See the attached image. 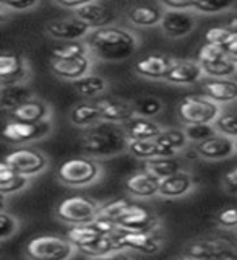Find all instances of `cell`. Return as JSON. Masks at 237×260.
<instances>
[{"mask_svg":"<svg viewBox=\"0 0 237 260\" xmlns=\"http://www.w3.org/2000/svg\"><path fill=\"white\" fill-rule=\"evenodd\" d=\"M181 257L195 260H227L237 258V249L224 241L215 239H197L184 247Z\"/></svg>","mask_w":237,"mask_h":260,"instance_id":"cell-10","label":"cell"},{"mask_svg":"<svg viewBox=\"0 0 237 260\" xmlns=\"http://www.w3.org/2000/svg\"><path fill=\"white\" fill-rule=\"evenodd\" d=\"M75 15L80 20H83L91 29L111 26V24H116V21H117L116 12H114L111 7L103 5L99 2H96V0L91 4H86L83 7L77 8Z\"/></svg>","mask_w":237,"mask_h":260,"instance_id":"cell-21","label":"cell"},{"mask_svg":"<svg viewBox=\"0 0 237 260\" xmlns=\"http://www.w3.org/2000/svg\"><path fill=\"white\" fill-rule=\"evenodd\" d=\"M205 78V72L198 60H174L171 69L167 70L164 80L171 85L177 86H190L198 83Z\"/></svg>","mask_w":237,"mask_h":260,"instance_id":"cell-16","label":"cell"},{"mask_svg":"<svg viewBox=\"0 0 237 260\" xmlns=\"http://www.w3.org/2000/svg\"><path fill=\"white\" fill-rule=\"evenodd\" d=\"M127 153H130L133 158L142 161L158 158V156H171L164 146H161L156 142V138H153V140H130Z\"/></svg>","mask_w":237,"mask_h":260,"instance_id":"cell-34","label":"cell"},{"mask_svg":"<svg viewBox=\"0 0 237 260\" xmlns=\"http://www.w3.org/2000/svg\"><path fill=\"white\" fill-rule=\"evenodd\" d=\"M89 54L96 60L120 62L132 57L138 49V36L124 26L111 24L93 29L86 36Z\"/></svg>","mask_w":237,"mask_h":260,"instance_id":"cell-1","label":"cell"},{"mask_svg":"<svg viewBox=\"0 0 237 260\" xmlns=\"http://www.w3.org/2000/svg\"><path fill=\"white\" fill-rule=\"evenodd\" d=\"M224 57H227V51L224 46H219L215 43H207L205 41V44L198 49L197 60L200 63H211V62L221 60Z\"/></svg>","mask_w":237,"mask_h":260,"instance_id":"cell-41","label":"cell"},{"mask_svg":"<svg viewBox=\"0 0 237 260\" xmlns=\"http://www.w3.org/2000/svg\"><path fill=\"white\" fill-rule=\"evenodd\" d=\"M221 104L215 103L205 94H189L177 106V117L184 125L215 124L221 114Z\"/></svg>","mask_w":237,"mask_h":260,"instance_id":"cell-4","label":"cell"},{"mask_svg":"<svg viewBox=\"0 0 237 260\" xmlns=\"http://www.w3.org/2000/svg\"><path fill=\"white\" fill-rule=\"evenodd\" d=\"M54 2L63 8H69V10H77V8L83 7L86 4H91L94 0H54Z\"/></svg>","mask_w":237,"mask_h":260,"instance_id":"cell-50","label":"cell"},{"mask_svg":"<svg viewBox=\"0 0 237 260\" xmlns=\"http://www.w3.org/2000/svg\"><path fill=\"white\" fill-rule=\"evenodd\" d=\"M117 224L119 228L133 231H158L161 228L159 218L148 207L138 203H132V207L117 219Z\"/></svg>","mask_w":237,"mask_h":260,"instance_id":"cell-15","label":"cell"},{"mask_svg":"<svg viewBox=\"0 0 237 260\" xmlns=\"http://www.w3.org/2000/svg\"><path fill=\"white\" fill-rule=\"evenodd\" d=\"M164 10H193L197 0H158Z\"/></svg>","mask_w":237,"mask_h":260,"instance_id":"cell-48","label":"cell"},{"mask_svg":"<svg viewBox=\"0 0 237 260\" xmlns=\"http://www.w3.org/2000/svg\"><path fill=\"white\" fill-rule=\"evenodd\" d=\"M193 150L198 154V158L207 161H223L237 154L234 138L219 132L205 142L193 143Z\"/></svg>","mask_w":237,"mask_h":260,"instance_id":"cell-14","label":"cell"},{"mask_svg":"<svg viewBox=\"0 0 237 260\" xmlns=\"http://www.w3.org/2000/svg\"><path fill=\"white\" fill-rule=\"evenodd\" d=\"M201 91L218 104H231L237 101V80L205 77L201 83Z\"/></svg>","mask_w":237,"mask_h":260,"instance_id":"cell-20","label":"cell"},{"mask_svg":"<svg viewBox=\"0 0 237 260\" xmlns=\"http://www.w3.org/2000/svg\"><path fill=\"white\" fill-rule=\"evenodd\" d=\"M31 77L29 62L21 54L4 52L0 57V83L2 86L26 83Z\"/></svg>","mask_w":237,"mask_h":260,"instance_id":"cell-13","label":"cell"},{"mask_svg":"<svg viewBox=\"0 0 237 260\" xmlns=\"http://www.w3.org/2000/svg\"><path fill=\"white\" fill-rule=\"evenodd\" d=\"M104 169L101 162L93 156H75L65 159L57 168V179L60 184L78 189L96 184L103 177Z\"/></svg>","mask_w":237,"mask_h":260,"instance_id":"cell-3","label":"cell"},{"mask_svg":"<svg viewBox=\"0 0 237 260\" xmlns=\"http://www.w3.org/2000/svg\"><path fill=\"white\" fill-rule=\"evenodd\" d=\"M96 104L99 106L104 122L124 124L128 119L137 116L133 101H125L120 98H99V100H96Z\"/></svg>","mask_w":237,"mask_h":260,"instance_id":"cell-19","label":"cell"},{"mask_svg":"<svg viewBox=\"0 0 237 260\" xmlns=\"http://www.w3.org/2000/svg\"><path fill=\"white\" fill-rule=\"evenodd\" d=\"M197 26V16L193 10H164L159 28L169 39L189 36Z\"/></svg>","mask_w":237,"mask_h":260,"instance_id":"cell-11","label":"cell"},{"mask_svg":"<svg viewBox=\"0 0 237 260\" xmlns=\"http://www.w3.org/2000/svg\"><path fill=\"white\" fill-rule=\"evenodd\" d=\"M18 228H20L18 218L8 213L5 208H2V211H0V242H5L12 236H15Z\"/></svg>","mask_w":237,"mask_h":260,"instance_id":"cell-43","label":"cell"},{"mask_svg":"<svg viewBox=\"0 0 237 260\" xmlns=\"http://www.w3.org/2000/svg\"><path fill=\"white\" fill-rule=\"evenodd\" d=\"M52 134V122H21V120H7L4 125V138L5 142L13 145H24L39 142Z\"/></svg>","mask_w":237,"mask_h":260,"instance_id":"cell-9","label":"cell"},{"mask_svg":"<svg viewBox=\"0 0 237 260\" xmlns=\"http://www.w3.org/2000/svg\"><path fill=\"white\" fill-rule=\"evenodd\" d=\"M237 38L235 32H232L227 26H213L205 32L207 43H215L219 46H229L232 41Z\"/></svg>","mask_w":237,"mask_h":260,"instance_id":"cell-42","label":"cell"},{"mask_svg":"<svg viewBox=\"0 0 237 260\" xmlns=\"http://www.w3.org/2000/svg\"><path fill=\"white\" fill-rule=\"evenodd\" d=\"M39 4L41 0H0V5L5 7L12 13L35 10L36 7H39Z\"/></svg>","mask_w":237,"mask_h":260,"instance_id":"cell-46","label":"cell"},{"mask_svg":"<svg viewBox=\"0 0 237 260\" xmlns=\"http://www.w3.org/2000/svg\"><path fill=\"white\" fill-rule=\"evenodd\" d=\"M77 247L65 236H36L26 244V255L35 260H67L75 255Z\"/></svg>","mask_w":237,"mask_h":260,"instance_id":"cell-5","label":"cell"},{"mask_svg":"<svg viewBox=\"0 0 237 260\" xmlns=\"http://www.w3.org/2000/svg\"><path fill=\"white\" fill-rule=\"evenodd\" d=\"M93 69V57L83 55L75 59H51V72L52 75L62 80L75 81L81 77L91 73Z\"/></svg>","mask_w":237,"mask_h":260,"instance_id":"cell-17","label":"cell"},{"mask_svg":"<svg viewBox=\"0 0 237 260\" xmlns=\"http://www.w3.org/2000/svg\"><path fill=\"white\" fill-rule=\"evenodd\" d=\"M122 127H124L130 140H153V138H156L162 132V128H164L153 117L138 116V114L132 119H128L127 122H124Z\"/></svg>","mask_w":237,"mask_h":260,"instance_id":"cell-25","label":"cell"},{"mask_svg":"<svg viewBox=\"0 0 237 260\" xmlns=\"http://www.w3.org/2000/svg\"><path fill=\"white\" fill-rule=\"evenodd\" d=\"M28 185L29 177L16 173L5 159H2V165H0V193H2V197L20 193L24 189H28Z\"/></svg>","mask_w":237,"mask_h":260,"instance_id":"cell-27","label":"cell"},{"mask_svg":"<svg viewBox=\"0 0 237 260\" xmlns=\"http://www.w3.org/2000/svg\"><path fill=\"white\" fill-rule=\"evenodd\" d=\"M224 26H227V28H229L232 32H235V35H237V13H235V15H232L231 18L226 21Z\"/></svg>","mask_w":237,"mask_h":260,"instance_id":"cell-52","label":"cell"},{"mask_svg":"<svg viewBox=\"0 0 237 260\" xmlns=\"http://www.w3.org/2000/svg\"><path fill=\"white\" fill-rule=\"evenodd\" d=\"M223 185L227 192L237 195V166L226 173V176L223 179Z\"/></svg>","mask_w":237,"mask_h":260,"instance_id":"cell-49","label":"cell"},{"mask_svg":"<svg viewBox=\"0 0 237 260\" xmlns=\"http://www.w3.org/2000/svg\"><path fill=\"white\" fill-rule=\"evenodd\" d=\"M156 142L164 146V148L169 151L171 156H179L187 146H189L190 140L187 137L184 128H162V132L156 137Z\"/></svg>","mask_w":237,"mask_h":260,"instance_id":"cell-32","label":"cell"},{"mask_svg":"<svg viewBox=\"0 0 237 260\" xmlns=\"http://www.w3.org/2000/svg\"><path fill=\"white\" fill-rule=\"evenodd\" d=\"M174 59L166 54H148L138 59L133 65L135 72L148 80H164L167 70L171 69Z\"/></svg>","mask_w":237,"mask_h":260,"instance_id":"cell-23","label":"cell"},{"mask_svg":"<svg viewBox=\"0 0 237 260\" xmlns=\"http://www.w3.org/2000/svg\"><path fill=\"white\" fill-rule=\"evenodd\" d=\"M205 77L208 78H232L237 73V63L231 60L229 57H224L221 60L201 63Z\"/></svg>","mask_w":237,"mask_h":260,"instance_id":"cell-36","label":"cell"},{"mask_svg":"<svg viewBox=\"0 0 237 260\" xmlns=\"http://www.w3.org/2000/svg\"><path fill=\"white\" fill-rule=\"evenodd\" d=\"M91 224H93L101 234H114V233L117 231V228H119V224H117L116 219H112V218L106 216V215H103V213L97 215V216L93 219V221H91Z\"/></svg>","mask_w":237,"mask_h":260,"instance_id":"cell-47","label":"cell"},{"mask_svg":"<svg viewBox=\"0 0 237 260\" xmlns=\"http://www.w3.org/2000/svg\"><path fill=\"white\" fill-rule=\"evenodd\" d=\"M226 51H227V57L237 63V38L232 41L229 46H226Z\"/></svg>","mask_w":237,"mask_h":260,"instance_id":"cell-51","label":"cell"},{"mask_svg":"<svg viewBox=\"0 0 237 260\" xmlns=\"http://www.w3.org/2000/svg\"><path fill=\"white\" fill-rule=\"evenodd\" d=\"M101 207L103 203L91 197L75 195V197L63 199L55 207V216L67 224H85L91 223L101 213Z\"/></svg>","mask_w":237,"mask_h":260,"instance_id":"cell-6","label":"cell"},{"mask_svg":"<svg viewBox=\"0 0 237 260\" xmlns=\"http://www.w3.org/2000/svg\"><path fill=\"white\" fill-rule=\"evenodd\" d=\"M234 4L235 0H197L193 7V12L201 15H216L231 10Z\"/></svg>","mask_w":237,"mask_h":260,"instance_id":"cell-38","label":"cell"},{"mask_svg":"<svg viewBox=\"0 0 237 260\" xmlns=\"http://www.w3.org/2000/svg\"><path fill=\"white\" fill-rule=\"evenodd\" d=\"M184 130L187 137H189L190 143L205 142L218 134V128L215 124H190V125H184Z\"/></svg>","mask_w":237,"mask_h":260,"instance_id":"cell-39","label":"cell"},{"mask_svg":"<svg viewBox=\"0 0 237 260\" xmlns=\"http://www.w3.org/2000/svg\"><path fill=\"white\" fill-rule=\"evenodd\" d=\"M235 151H237V140H235Z\"/></svg>","mask_w":237,"mask_h":260,"instance_id":"cell-53","label":"cell"},{"mask_svg":"<svg viewBox=\"0 0 237 260\" xmlns=\"http://www.w3.org/2000/svg\"><path fill=\"white\" fill-rule=\"evenodd\" d=\"M31 98H35V94L26 83L7 85L2 86V91H0V104H2V109L8 112L15 109L16 106L26 103Z\"/></svg>","mask_w":237,"mask_h":260,"instance_id":"cell-31","label":"cell"},{"mask_svg":"<svg viewBox=\"0 0 237 260\" xmlns=\"http://www.w3.org/2000/svg\"><path fill=\"white\" fill-rule=\"evenodd\" d=\"M73 88L80 96L86 98V100H99L109 89V83L101 75L88 73V75L73 81Z\"/></svg>","mask_w":237,"mask_h":260,"instance_id":"cell-29","label":"cell"},{"mask_svg":"<svg viewBox=\"0 0 237 260\" xmlns=\"http://www.w3.org/2000/svg\"><path fill=\"white\" fill-rule=\"evenodd\" d=\"M133 106L138 116L145 117H156L158 114H161L164 104L156 96H140L133 100Z\"/></svg>","mask_w":237,"mask_h":260,"instance_id":"cell-37","label":"cell"},{"mask_svg":"<svg viewBox=\"0 0 237 260\" xmlns=\"http://www.w3.org/2000/svg\"><path fill=\"white\" fill-rule=\"evenodd\" d=\"M195 189V179L189 171H179V173L161 179L159 195L161 199H181L189 195Z\"/></svg>","mask_w":237,"mask_h":260,"instance_id":"cell-22","label":"cell"},{"mask_svg":"<svg viewBox=\"0 0 237 260\" xmlns=\"http://www.w3.org/2000/svg\"><path fill=\"white\" fill-rule=\"evenodd\" d=\"M93 29L88 24L80 20L77 15L57 18L47 23L46 32L54 41H73V39H86V36Z\"/></svg>","mask_w":237,"mask_h":260,"instance_id":"cell-12","label":"cell"},{"mask_svg":"<svg viewBox=\"0 0 237 260\" xmlns=\"http://www.w3.org/2000/svg\"><path fill=\"white\" fill-rule=\"evenodd\" d=\"M216 224L227 231L237 230V207H226L216 215Z\"/></svg>","mask_w":237,"mask_h":260,"instance_id":"cell-45","label":"cell"},{"mask_svg":"<svg viewBox=\"0 0 237 260\" xmlns=\"http://www.w3.org/2000/svg\"><path fill=\"white\" fill-rule=\"evenodd\" d=\"M130 138L122 124L99 122L85 130L80 138L81 150L93 158H114L128 150Z\"/></svg>","mask_w":237,"mask_h":260,"instance_id":"cell-2","label":"cell"},{"mask_svg":"<svg viewBox=\"0 0 237 260\" xmlns=\"http://www.w3.org/2000/svg\"><path fill=\"white\" fill-rule=\"evenodd\" d=\"M161 179L151 174L150 171L142 169L130 174L125 179V190L130 197L135 199H151L159 195Z\"/></svg>","mask_w":237,"mask_h":260,"instance_id":"cell-18","label":"cell"},{"mask_svg":"<svg viewBox=\"0 0 237 260\" xmlns=\"http://www.w3.org/2000/svg\"><path fill=\"white\" fill-rule=\"evenodd\" d=\"M101 233L96 230V228L91 223H85V224H70L69 231H67V238L70 239V242L77 247V250L80 247L89 246V244L96 242L101 238Z\"/></svg>","mask_w":237,"mask_h":260,"instance_id":"cell-35","label":"cell"},{"mask_svg":"<svg viewBox=\"0 0 237 260\" xmlns=\"http://www.w3.org/2000/svg\"><path fill=\"white\" fill-rule=\"evenodd\" d=\"M215 125L219 134L227 135L237 140V109L234 111H221L219 117L216 119Z\"/></svg>","mask_w":237,"mask_h":260,"instance_id":"cell-40","label":"cell"},{"mask_svg":"<svg viewBox=\"0 0 237 260\" xmlns=\"http://www.w3.org/2000/svg\"><path fill=\"white\" fill-rule=\"evenodd\" d=\"M70 122L77 128H83V130L99 124V122H103L99 106L96 104V101L73 106V109L70 111Z\"/></svg>","mask_w":237,"mask_h":260,"instance_id":"cell-28","label":"cell"},{"mask_svg":"<svg viewBox=\"0 0 237 260\" xmlns=\"http://www.w3.org/2000/svg\"><path fill=\"white\" fill-rule=\"evenodd\" d=\"M164 10L158 5H135L127 10V21L137 28H153L159 26Z\"/></svg>","mask_w":237,"mask_h":260,"instance_id":"cell-26","label":"cell"},{"mask_svg":"<svg viewBox=\"0 0 237 260\" xmlns=\"http://www.w3.org/2000/svg\"><path fill=\"white\" fill-rule=\"evenodd\" d=\"M122 250L140 255H154L162 249V236L158 231H133L117 228L112 234Z\"/></svg>","mask_w":237,"mask_h":260,"instance_id":"cell-7","label":"cell"},{"mask_svg":"<svg viewBox=\"0 0 237 260\" xmlns=\"http://www.w3.org/2000/svg\"><path fill=\"white\" fill-rule=\"evenodd\" d=\"M52 59H75V57L91 55L86 39H73V41H55L51 47Z\"/></svg>","mask_w":237,"mask_h":260,"instance_id":"cell-33","label":"cell"},{"mask_svg":"<svg viewBox=\"0 0 237 260\" xmlns=\"http://www.w3.org/2000/svg\"><path fill=\"white\" fill-rule=\"evenodd\" d=\"M143 169L150 171L159 179H166L179 171H184V161L181 156H158L143 161Z\"/></svg>","mask_w":237,"mask_h":260,"instance_id":"cell-30","label":"cell"},{"mask_svg":"<svg viewBox=\"0 0 237 260\" xmlns=\"http://www.w3.org/2000/svg\"><path fill=\"white\" fill-rule=\"evenodd\" d=\"M4 159L16 173L28 177H35L41 173H44L49 166L47 154L44 151H41L39 148L28 145L26 146L20 145L18 148H13L10 153H7V156Z\"/></svg>","mask_w":237,"mask_h":260,"instance_id":"cell-8","label":"cell"},{"mask_svg":"<svg viewBox=\"0 0 237 260\" xmlns=\"http://www.w3.org/2000/svg\"><path fill=\"white\" fill-rule=\"evenodd\" d=\"M51 116H52L51 106H49L47 101L39 100V98H31L26 103L8 111V117L21 122H43V120H49Z\"/></svg>","mask_w":237,"mask_h":260,"instance_id":"cell-24","label":"cell"},{"mask_svg":"<svg viewBox=\"0 0 237 260\" xmlns=\"http://www.w3.org/2000/svg\"><path fill=\"white\" fill-rule=\"evenodd\" d=\"M130 207H132V202H130L128 199H116V200H109V202L103 203L101 213L117 221V219L124 215Z\"/></svg>","mask_w":237,"mask_h":260,"instance_id":"cell-44","label":"cell"}]
</instances>
